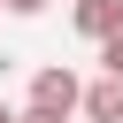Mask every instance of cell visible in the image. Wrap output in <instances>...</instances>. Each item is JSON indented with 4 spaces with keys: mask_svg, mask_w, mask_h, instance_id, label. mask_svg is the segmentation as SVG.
Returning a JSON list of instances; mask_svg holds the SVG:
<instances>
[{
    "mask_svg": "<svg viewBox=\"0 0 123 123\" xmlns=\"http://www.w3.org/2000/svg\"><path fill=\"white\" fill-rule=\"evenodd\" d=\"M31 108L77 115V108H85V85H77V69H69V62H46V69H31Z\"/></svg>",
    "mask_w": 123,
    "mask_h": 123,
    "instance_id": "1",
    "label": "cell"
},
{
    "mask_svg": "<svg viewBox=\"0 0 123 123\" xmlns=\"http://www.w3.org/2000/svg\"><path fill=\"white\" fill-rule=\"evenodd\" d=\"M69 23H77V31L92 38V46H100V38H108V31L123 23V0H77V8H69Z\"/></svg>",
    "mask_w": 123,
    "mask_h": 123,
    "instance_id": "2",
    "label": "cell"
},
{
    "mask_svg": "<svg viewBox=\"0 0 123 123\" xmlns=\"http://www.w3.org/2000/svg\"><path fill=\"white\" fill-rule=\"evenodd\" d=\"M85 115H92V123H123V77L85 85Z\"/></svg>",
    "mask_w": 123,
    "mask_h": 123,
    "instance_id": "3",
    "label": "cell"
},
{
    "mask_svg": "<svg viewBox=\"0 0 123 123\" xmlns=\"http://www.w3.org/2000/svg\"><path fill=\"white\" fill-rule=\"evenodd\" d=\"M100 69H108V77H123V23L100 38Z\"/></svg>",
    "mask_w": 123,
    "mask_h": 123,
    "instance_id": "4",
    "label": "cell"
},
{
    "mask_svg": "<svg viewBox=\"0 0 123 123\" xmlns=\"http://www.w3.org/2000/svg\"><path fill=\"white\" fill-rule=\"evenodd\" d=\"M15 123H69V115H54V108H23Z\"/></svg>",
    "mask_w": 123,
    "mask_h": 123,
    "instance_id": "5",
    "label": "cell"
},
{
    "mask_svg": "<svg viewBox=\"0 0 123 123\" xmlns=\"http://www.w3.org/2000/svg\"><path fill=\"white\" fill-rule=\"evenodd\" d=\"M8 15H46V0H8Z\"/></svg>",
    "mask_w": 123,
    "mask_h": 123,
    "instance_id": "6",
    "label": "cell"
},
{
    "mask_svg": "<svg viewBox=\"0 0 123 123\" xmlns=\"http://www.w3.org/2000/svg\"><path fill=\"white\" fill-rule=\"evenodd\" d=\"M0 123H15V108H8V100H0Z\"/></svg>",
    "mask_w": 123,
    "mask_h": 123,
    "instance_id": "7",
    "label": "cell"
},
{
    "mask_svg": "<svg viewBox=\"0 0 123 123\" xmlns=\"http://www.w3.org/2000/svg\"><path fill=\"white\" fill-rule=\"evenodd\" d=\"M0 15H8V0H0Z\"/></svg>",
    "mask_w": 123,
    "mask_h": 123,
    "instance_id": "8",
    "label": "cell"
}]
</instances>
